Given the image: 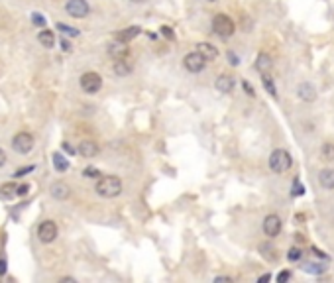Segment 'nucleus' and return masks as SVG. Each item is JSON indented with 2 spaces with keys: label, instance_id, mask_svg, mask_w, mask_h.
<instances>
[{
  "label": "nucleus",
  "instance_id": "nucleus-33",
  "mask_svg": "<svg viewBox=\"0 0 334 283\" xmlns=\"http://www.w3.org/2000/svg\"><path fill=\"white\" fill-rule=\"evenodd\" d=\"M289 277H291L289 271H281V273L277 275V283H285V281H289Z\"/></svg>",
  "mask_w": 334,
  "mask_h": 283
},
{
  "label": "nucleus",
  "instance_id": "nucleus-41",
  "mask_svg": "<svg viewBox=\"0 0 334 283\" xmlns=\"http://www.w3.org/2000/svg\"><path fill=\"white\" fill-rule=\"evenodd\" d=\"M269 279H271V275H267V273H266V275H262V277H260L258 281L262 283V281H269Z\"/></svg>",
  "mask_w": 334,
  "mask_h": 283
},
{
  "label": "nucleus",
  "instance_id": "nucleus-38",
  "mask_svg": "<svg viewBox=\"0 0 334 283\" xmlns=\"http://www.w3.org/2000/svg\"><path fill=\"white\" fill-rule=\"evenodd\" d=\"M6 164V154H4V150H0V167Z\"/></svg>",
  "mask_w": 334,
  "mask_h": 283
},
{
  "label": "nucleus",
  "instance_id": "nucleus-15",
  "mask_svg": "<svg viewBox=\"0 0 334 283\" xmlns=\"http://www.w3.org/2000/svg\"><path fill=\"white\" fill-rule=\"evenodd\" d=\"M51 195H53L55 199H59V201H65L67 197L71 195V189H69V185L63 183V181H57V183L51 185Z\"/></svg>",
  "mask_w": 334,
  "mask_h": 283
},
{
  "label": "nucleus",
  "instance_id": "nucleus-23",
  "mask_svg": "<svg viewBox=\"0 0 334 283\" xmlns=\"http://www.w3.org/2000/svg\"><path fill=\"white\" fill-rule=\"evenodd\" d=\"M53 165H55L57 171H67V169H69V162H67V158H63L61 154H53Z\"/></svg>",
  "mask_w": 334,
  "mask_h": 283
},
{
  "label": "nucleus",
  "instance_id": "nucleus-36",
  "mask_svg": "<svg viewBox=\"0 0 334 283\" xmlns=\"http://www.w3.org/2000/svg\"><path fill=\"white\" fill-rule=\"evenodd\" d=\"M244 91L250 94V96H254V94H256L254 93V89H252V85H250V83H246V81H244Z\"/></svg>",
  "mask_w": 334,
  "mask_h": 283
},
{
  "label": "nucleus",
  "instance_id": "nucleus-4",
  "mask_svg": "<svg viewBox=\"0 0 334 283\" xmlns=\"http://www.w3.org/2000/svg\"><path fill=\"white\" fill-rule=\"evenodd\" d=\"M100 87H102V77L98 75V73H85L83 77H81V89L85 91L87 94H94L100 91Z\"/></svg>",
  "mask_w": 334,
  "mask_h": 283
},
{
  "label": "nucleus",
  "instance_id": "nucleus-17",
  "mask_svg": "<svg viewBox=\"0 0 334 283\" xmlns=\"http://www.w3.org/2000/svg\"><path fill=\"white\" fill-rule=\"evenodd\" d=\"M318 183L324 189H334V169H322L318 173Z\"/></svg>",
  "mask_w": 334,
  "mask_h": 283
},
{
  "label": "nucleus",
  "instance_id": "nucleus-7",
  "mask_svg": "<svg viewBox=\"0 0 334 283\" xmlns=\"http://www.w3.org/2000/svg\"><path fill=\"white\" fill-rule=\"evenodd\" d=\"M183 63H185V69L187 71L200 73V71L204 69V65H206V59L200 55L199 51H195V53H187L185 59H183Z\"/></svg>",
  "mask_w": 334,
  "mask_h": 283
},
{
  "label": "nucleus",
  "instance_id": "nucleus-2",
  "mask_svg": "<svg viewBox=\"0 0 334 283\" xmlns=\"http://www.w3.org/2000/svg\"><path fill=\"white\" fill-rule=\"evenodd\" d=\"M291 164H293V160H291L289 152H285V150H275L269 156V169L273 173H285Z\"/></svg>",
  "mask_w": 334,
  "mask_h": 283
},
{
  "label": "nucleus",
  "instance_id": "nucleus-34",
  "mask_svg": "<svg viewBox=\"0 0 334 283\" xmlns=\"http://www.w3.org/2000/svg\"><path fill=\"white\" fill-rule=\"evenodd\" d=\"M228 61H230L232 65H238V63H240V61H238V57H236L232 51H228Z\"/></svg>",
  "mask_w": 334,
  "mask_h": 283
},
{
  "label": "nucleus",
  "instance_id": "nucleus-32",
  "mask_svg": "<svg viewBox=\"0 0 334 283\" xmlns=\"http://www.w3.org/2000/svg\"><path fill=\"white\" fill-rule=\"evenodd\" d=\"M303 193H305V189H303V185H301V181L297 179V181H295V187H293V191H291V195L299 197V195H303Z\"/></svg>",
  "mask_w": 334,
  "mask_h": 283
},
{
  "label": "nucleus",
  "instance_id": "nucleus-5",
  "mask_svg": "<svg viewBox=\"0 0 334 283\" xmlns=\"http://www.w3.org/2000/svg\"><path fill=\"white\" fill-rule=\"evenodd\" d=\"M12 148H14V152H18V154H30L32 148H34V136L28 134V132L16 134L14 140H12Z\"/></svg>",
  "mask_w": 334,
  "mask_h": 283
},
{
  "label": "nucleus",
  "instance_id": "nucleus-28",
  "mask_svg": "<svg viewBox=\"0 0 334 283\" xmlns=\"http://www.w3.org/2000/svg\"><path fill=\"white\" fill-rule=\"evenodd\" d=\"M36 169V165H28V167H20V169H16L14 171V177H24V175H28L30 171H34Z\"/></svg>",
  "mask_w": 334,
  "mask_h": 283
},
{
  "label": "nucleus",
  "instance_id": "nucleus-19",
  "mask_svg": "<svg viewBox=\"0 0 334 283\" xmlns=\"http://www.w3.org/2000/svg\"><path fill=\"white\" fill-rule=\"evenodd\" d=\"M140 32H142V30H140L138 26L126 28V30H120V32H118V36H116V40H120V42H126V44H128V42H130V40H134V38H136Z\"/></svg>",
  "mask_w": 334,
  "mask_h": 283
},
{
  "label": "nucleus",
  "instance_id": "nucleus-24",
  "mask_svg": "<svg viewBox=\"0 0 334 283\" xmlns=\"http://www.w3.org/2000/svg\"><path fill=\"white\" fill-rule=\"evenodd\" d=\"M57 30H61L67 38H77V36L81 34L77 28H73V26H67V24H57Z\"/></svg>",
  "mask_w": 334,
  "mask_h": 283
},
{
  "label": "nucleus",
  "instance_id": "nucleus-31",
  "mask_svg": "<svg viewBox=\"0 0 334 283\" xmlns=\"http://www.w3.org/2000/svg\"><path fill=\"white\" fill-rule=\"evenodd\" d=\"M159 32H161V36H163V38H167V40H173V38H175V34H173V30H171V28H169V26H163V28H161V30H159Z\"/></svg>",
  "mask_w": 334,
  "mask_h": 283
},
{
  "label": "nucleus",
  "instance_id": "nucleus-43",
  "mask_svg": "<svg viewBox=\"0 0 334 283\" xmlns=\"http://www.w3.org/2000/svg\"><path fill=\"white\" fill-rule=\"evenodd\" d=\"M208 2H216V0H208Z\"/></svg>",
  "mask_w": 334,
  "mask_h": 283
},
{
  "label": "nucleus",
  "instance_id": "nucleus-14",
  "mask_svg": "<svg viewBox=\"0 0 334 283\" xmlns=\"http://www.w3.org/2000/svg\"><path fill=\"white\" fill-rule=\"evenodd\" d=\"M197 51H199L206 61H212V59H216V57H218V49L212 46V44H206V42L199 44V46H197Z\"/></svg>",
  "mask_w": 334,
  "mask_h": 283
},
{
  "label": "nucleus",
  "instance_id": "nucleus-30",
  "mask_svg": "<svg viewBox=\"0 0 334 283\" xmlns=\"http://www.w3.org/2000/svg\"><path fill=\"white\" fill-rule=\"evenodd\" d=\"M85 177H89V179H98V177H100V171L94 169V167H87V169H85Z\"/></svg>",
  "mask_w": 334,
  "mask_h": 283
},
{
  "label": "nucleus",
  "instance_id": "nucleus-27",
  "mask_svg": "<svg viewBox=\"0 0 334 283\" xmlns=\"http://www.w3.org/2000/svg\"><path fill=\"white\" fill-rule=\"evenodd\" d=\"M301 256H303V252H301L299 248H291L289 254H287V259H289V261H299Z\"/></svg>",
  "mask_w": 334,
  "mask_h": 283
},
{
  "label": "nucleus",
  "instance_id": "nucleus-13",
  "mask_svg": "<svg viewBox=\"0 0 334 283\" xmlns=\"http://www.w3.org/2000/svg\"><path fill=\"white\" fill-rule=\"evenodd\" d=\"M297 94H299V98L305 100V102H312V100L316 98V91H314V87L309 85V83H301L299 89H297Z\"/></svg>",
  "mask_w": 334,
  "mask_h": 283
},
{
  "label": "nucleus",
  "instance_id": "nucleus-40",
  "mask_svg": "<svg viewBox=\"0 0 334 283\" xmlns=\"http://www.w3.org/2000/svg\"><path fill=\"white\" fill-rule=\"evenodd\" d=\"M214 281H216V283H222V281H232V277H216V279H214Z\"/></svg>",
  "mask_w": 334,
  "mask_h": 283
},
{
  "label": "nucleus",
  "instance_id": "nucleus-21",
  "mask_svg": "<svg viewBox=\"0 0 334 283\" xmlns=\"http://www.w3.org/2000/svg\"><path fill=\"white\" fill-rule=\"evenodd\" d=\"M324 265L322 263H316V261H307V263H303V271H307V273H314V275H320V273H324Z\"/></svg>",
  "mask_w": 334,
  "mask_h": 283
},
{
  "label": "nucleus",
  "instance_id": "nucleus-18",
  "mask_svg": "<svg viewBox=\"0 0 334 283\" xmlns=\"http://www.w3.org/2000/svg\"><path fill=\"white\" fill-rule=\"evenodd\" d=\"M38 42L49 49V47L55 46V34H53L51 30H42V32L38 34Z\"/></svg>",
  "mask_w": 334,
  "mask_h": 283
},
{
  "label": "nucleus",
  "instance_id": "nucleus-22",
  "mask_svg": "<svg viewBox=\"0 0 334 283\" xmlns=\"http://www.w3.org/2000/svg\"><path fill=\"white\" fill-rule=\"evenodd\" d=\"M130 71H132V67H130L124 59H116V63H114V73H116L118 77H126Z\"/></svg>",
  "mask_w": 334,
  "mask_h": 283
},
{
  "label": "nucleus",
  "instance_id": "nucleus-1",
  "mask_svg": "<svg viewBox=\"0 0 334 283\" xmlns=\"http://www.w3.org/2000/svg\"><path fill=\"white\" fill-rule=\"evenodd\" d=\"M96 193L104 199H112V197H118L122 193V181L116 177V175H104V177H98V183H96Z\"/></svg>",
  "mask_w": 334,
  "mask_h": 283
},
{
  "label": "nucleus",
  "instance_id": "nucleus-37",
  "mask_svg": "<svg viewBox=\"0 0 334 283\" xmlns=\"http://www.w3.org/2000/svg\"><path fill=\"white\" fill-rule=\"evenodd\" d=\"M61 49H63V51H71V44H69V42H67L65 38H63V40H61Z\"/></svg>",
  "mask_w": 334,
  "mask_h": 283
},
{
  "label": "nucleus",
  "instance_id": "nucleus-10",
  "mask_svg": "<svg viewBox=\"0 0 334 283\" xmlns=\"http://www.w3.org/2000/svg\"><path fill=\"white\" fill-rule=\"evenodd\" d=\"M128 53H130V47H128L126 42L116 40V42H112L110 46H108V55H110L112 59H126Z\"/></svg>",
  "mask_w": 334,
  "mask_h": 283
},
{
  "label": "nucleus",
  "instance_id": "nucleus-26",
  "mask_svg": "<svg viewBox=\"0 0 334 283\" xmlns=\"http://www.w3.org/2000/svg\"><path fill=\"white\" fill-rule=\"evenodd\" d=\"M264 77V87L267 89V93L271 94V96H277V91H275V87H273V79L269 77V75H262Z\"/></svg>",
  "mask_w": 334,
  "mask_h": 283
},
{
  "label": "nucleus",
  "instance_id": "nucleus-42",
  "mask_svg": "<svg viewBox=\"0 0 334 283\" xmlns=\"http://www.w3.org/2000/svg\"><path fill=\"white\" fill-rule=\"evenodd\" d=\"M130 2H134V4H142V2H146V0H130Z\"/></svg>",
  "mask_w": 334,
  "mask_h": 283
},
{
  "label": "nucleus",
  "instance_id": "nucleus-3",
  "mask_svg": "<svg viewBox=\"0 0 334 283\" xmlns=\"http://www.w3.org/2000/svg\"><path fill=\"white\" fill-rule=\"evenodd\" d=\"M212 30H214L216 36H220V38L226 40V38H230V36L234 34L236 26H234V22H232L226 14H216L214 20H212Z\"/></svg>",
  "mask_w": 334,
  "mask_h": 283
},
{
  "label": "nucleus",
  "instance_id": "nucleus-20",
  "mask_svg": "<svg viewBox=\"0 0 334 283\" xmlns=\"http://www.w3.org/2000/svg\"><path fill=\"white\" fill-rule=\"evenodd\" d=\"M16 187H18V185H14V183H6V185H2V187H0V199H2V201H10V199H14V197H16Z\"/></svg>",
  "mask_w": 334,
  "mask_h": 283
},
{
  "label": "nucleus",
  "instance_id": "nucleus-25",
  "mask_svg": "<svg viewBox=\"0 0 334 283\" xmlns=\"http://www.w3.org/2000/svg\"><path fill=\"white\" fill-rule=\"evenodd\" d=\"M320 154H322V158L324 160H328V162H334V144H324L322 148H320Z\"/></svg>",
  "mask_w": 334,
  "mask_h": 283
},
{
  "label": "nucleus",
  "instance_id": "nucleus-39",
  "mask_svg": "<svg viewBox=\"0 0 334 283\" xmlns=\"http://www.w3.org/2000/svg\"><path fill=\"white\" fill-rule=\"evenodd\" d=\"M2 273H6V261L4 259H0V275Z\"/></svg>",
  "mask_w": 334,
  "mask_h": 283
},
{
  "label": "nucleus",
  "instance_id": "nucleus-9",
  "mask_svg": "<svg viewBox=\"0 0 334 283\" xmlns=\"http://www.w3.org/2000/svg\"><path fill=\"white\" fill-rule=\"evenodd\" d=\"M281 218L277 216V214H267L266 220H264V232H266V236H269V238H275V236H279V232H281Z\"/></svg>",
  "mask_w": 334,
  "mask_h": 283
},
{
  "label": "nucleus",
  "instance_id": "nucleus-29",
  "mask_svg": "<svg viewBox=\"0 0 334 283\" xmlns=\"http://www.w3.org/2000/svg\"><path fill=\"white\" fill-rule=\"evenodd\" d=\"M32 24L42 28V26H45V18L40 14V12H34V14H32Z\"/></svg>",
  "mask_w": 334,
  "mask_h": 283
},
{
  "label": "nucleus",
  "instance_id": "nucleus-12",
  "mask_svg": "<svg viewBox=\"0 0 334 283\" xmlns=\"http://www.w3.org/2000/svg\"><path fill=\"white\" fill-rule=\"evenodd\" d=\"M214 87H216V91H220V93H232V89H234V77H230V75H220L218 79H216V83H214Z\"/></svg>",
  "mask_w": 334,
  "mask_h": 283
},
{
  "label": "nucleus",
  "instance_id": "nucleus-8",
  "mask_svg": "<svg viewBox=\"0 0 334 283\" xmlns=\"http://www.w3.org/2000/svg\"><path fill=\"white\" fill-rule=\"evenodd\" d=\"M38 238L44 242V244H49L57 238V224L53 220H44L38 228Z\"/></svg>",
  "mask_w": 334,
  "mask_h": 283
},
{
  "label": "nucleus",
  "instance_id": "nucleus-35",
  "mask_svg": "<svg viewBox=\"0 0 334 283\" xmlns=\"http://www.w3.org/2000/svg\"><path fill=\"white\" fill-rule=\"evenodd\" d=\"M28 185H18V187H16V195H26V193H28Z\"/></svg>",
  "mask_w": 334,
  "mask_h": 283
},
{
  "label": "nucleus",
  "instance_id": "nucleus-11",
  "mask_svg": "<svg viewBox=\"0 0 334 283\" xmlns=\"http://www.w3.org/2000/svg\"><path fill=\"white\" fill-rule=\"evenodd\" d=\"M77 152H79L83 158H94V156L98 154V146H96V142H92V140H83L79 144Z\"/></svg>",
  "mask_w": 334,
  "mask_h": 283
},
{
  "label": "nucleus",
  "instance_id": "nucleus-6",
  "mask_svg": "<svg viewBox=\"0 0 334 283\" xmlns=\"http://www.w3.org/2000/svg\"><path fill=\"white\" fill-rule=\"evenodd\" d=\"M65 10L69 16L73 18H85L89 14L90 6L87 0H69L65 4Z\"/></svg>",
  "mask_w": 334,
  "mask_h": 283
},
{
  "label": "nucleus",
  "instance_id": "nucleus-16",
  "mask_svg": "<svg viewBox=\"0 0 334 283\" xmlns=\"http://www.w3.org/2000/svg\"><path fill=\"white\" fill-rule=\"evenodd\" d=\"M271 67H273L271 57H269L267 53H260V55H258V59H256V69L260 71L262 75H266V73L271 71Z\"/></svg>",
  "mask_w": 334,
  "mask_h": 283
}]
</instances>
